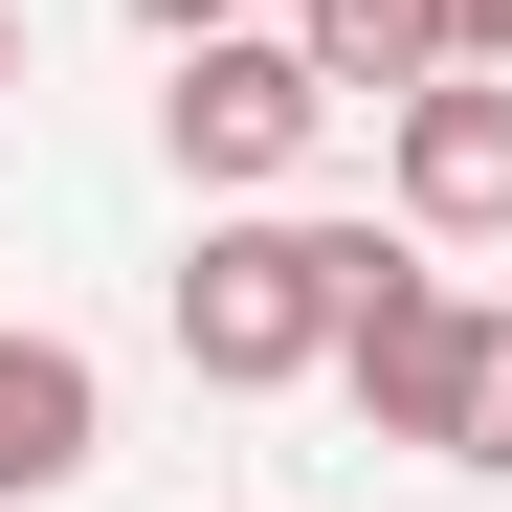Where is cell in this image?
Wrapping results in <instances>:
<instances>
[{"mask_svg":"<svg viewBox=\"0 0 512 512\" xmlns=\"http://www.w3.org/2000/svg\"><path fill=\"white\" fill-rule=\"evenodd\" d=\"M357 290H379V223H334V201H223V223L179 245V379L290 401V379H334Z\"/></svg>","mask_w":512,"mask_h":512,"instance_id":"cell-1","label":"cell"},{"mask_svg":"<svg viewBox=\"0 0 512 512\" xmlns=\"http://www.w3.org/2000/svg\"><path fill=\"white\" fill-rule=\"evenodd\" d=\"M334 112H357V90H334L312 45H268V23H223V45H179V90H156V156H179L201 201H290Z\"/></svg>","mask_w":512,"mask_h":512,"instance_id":"cell-2","label":"cell"},{"mask_svg":"<svg viewBox=\"0 0 512 512\" xmlns=\"http://www.w3.org/2000/svg\"><path fill=\"white\" fill-rule=\"evenodd\" d=\"M334 379H357V423L379 446H423V468H468V401H490V312L423 268V245H379V290H357V334H334Z\"/></svg>","mask_w":512,"mask_h":512,"instance_id":"cell-3","label":"cell"},{"mask_svg":"<svg viewBox=\"0 0 512 512\" xmlns=\"http://www.w3.org/2000/svg\"><path fill=\"white\" fill-rule=\"evenodd\" d=\"M379 179H401V223H423V245H490V223H512V67L401 90V112H379Z\"/></svg>","mask_w":512,"mask_h":512,"instance_id":"cell-4","label":"cell"},{"mask_svg":"<svg viewBox=\"0 0 512 512\" xmlns=\"http://www.w3.org/2000/svg\"><path fill=\"white\" fill-rule=\"evenodd\" d=\"M90 468H112L90 334H23V312H0V512H45V490H90Z\"/></svg>","mask_w":512,"mask_h":512,"instance_id":"cell-5","label":"cell"},{"mask_svg":"<svg viewBox=\"0 0 512 512\" xmlns=\"http://www.w3.org/2000/svg\"><path fill=\"white\" fill-rule=\"evenodd\" d=\"M290 45L334 67V90H379V112H401V90H446V67H468V23H446V0H290Z\"/></svg>","mask_w":512,"mask_h":512,"instance_id":"cell-6","label":"cell"},{"mask_svg":"<svg viewBox=\"0 0 512 512\" xmlns=\"http://www.w3.org/2000/svg\"><path fill=\"white\" fill-rule=\"evenodd\" d=\"M468 468H512V312H490V401H468Z\"/></svg>","mask_w":512,"mask_h":512,"instance_id":"cell-7","label":"cell"},{"mask_svg":"<svg viewBox=\"0 0 512 512\" xmlns=\"http://www.w3.org/2000/svg\"><path fill=\"white\" fill-rule=\"evenodd\" d=\"M134 23H156V45H223V23H245V0H134Z\"/></svg>","mask_w":512,"mask_h":512,"instance_id":"cell-8","label":"cell"},{"mask_svg":"<svg viewBox=\"0 0 512 512\" xmlns=\"http://www.w3.org/2000/svg\"><path fill=\"white\" fill-rule=\"evenodd\" d=\"M446 23H468V67H512V0H446Z\"/></svg>","mask_w":512,"mask_h":512,"instance_id":"cell-9","label":"cell"},{"mask_svg":"<svg viewBox=\"0 0 512 512\" xmlns=\"http://www.w3.org/2000/svg\"><path fill=\"white\" fill-rule=\"evenodd\" d=\"M0 112H23V0H0Z\"/></svg>","mask_w":512,"mask_h":512,"instance_id":"cell-10","label":"cell"}]
</instances>
